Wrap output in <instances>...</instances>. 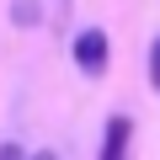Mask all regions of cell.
<instances>
[{"mask_svg": "<svg viewBox=\"0 0 160 160\" xmlns=\"http://www.w3.org/2000/svg\"><path fill=\"white\" fill-rule=\"evenodd\" d=\"M69 53H75V69H80V75H91V80H102V75H107V59H112L102 27H80L75 43H69Z\"/></svg>", "mask_w": 160, "mask_h": 160, "instance_id": "1", "label": "cell"}, {"mask_svg": "<svg viewBox=\"0 0 160 160\" xmlns=\"http://www.w3.org/2000/svg\"><path fill=\"white\" fill-rule=\"evenodd\" d=\"M128 139H133V123L123 112L107 118V133H102V160H128Z\"/></svg>", "mask_w": 160, "mask_h": 160, "instance_id": "2", "label": "cell"}, {"mask_svg": "<svg viewBox=\"0 0 160 160\" xmlns=\"http://www.w3.org/2000/svg\"><path fill=\"white\" fill-rule=\"evenodd\" d=\"M149 86L160 91V38H155V48H149Z\"/></svg>", "mask_w": 160, "mask_h": 160, "instance_id": "3", "label": "cell"}, {"mask_svg": "<svg viewBox=\"0 0 160 160\" xmlns=\"http://www.w3.org/2000/svg\"><path fill=\"white\" fill-rule=\"evenodd\" d=\"M0 160H27V155H22L16 144H0Z\"/></svg>", "mask_w": 160, "mask_h": 160, "instance_id": "4", "label": "cell"}, {"mask_svg": "<svg viewBox=\"0 0 160 160\" xmlns=\"http://www.w3.org/2000/svg\"><path fill=\"white\" fill-rule=\"evenodd\" d=\"M27 160H59V155H53V149H38V155H27Z\"/></svg>", "mask_w": 160, "mask_h": 160, "instance_id": "5", "label": "cell"}]
</instances>
